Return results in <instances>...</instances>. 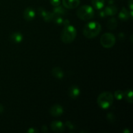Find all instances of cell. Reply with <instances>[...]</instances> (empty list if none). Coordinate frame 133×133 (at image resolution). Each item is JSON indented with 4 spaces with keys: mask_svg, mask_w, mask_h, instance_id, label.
<instances>
[{
    "mask_svg": "<svg viewBox=\"0 0 133 133\" xmlns=\"http://www.w3.org/2000/svg\"><path fill=\"white\" fill-rule=\"evenodd\" d=\"M101 31V26L97 22H91L84 25L83 28V35L86 38L92 39L96 37Z\"/></svg>",
    "mask_w": 133,
    "mask_h": 133,
    "instance_id": "1",
    "label": "cell"
},
{
    "mask_svg": "<svg viewBox=\"0 0 133 133\" xmlns=\"http://www.w3.org/2000/svg\"><path fill=\"white\" fill-rule=\"evenodd\" d=\"M77 36V30L74 26L69 25L64 27L61 35V39L64 44H70L72 42Z\"/></svg>",
    "mask_w": 133,
    "mask_h": 133,
    "instance_id": "2",
    "label": "cell"
},
{
    "mask_svg": "<svg viewBox=\"0 0 133 133\" xmlns=\"http://www.w3.org/2000/svg\"><path fill=\"white\" fill-rule=\"evenodd\" d=\"M114 101V96L110 92H104L98 96L97 103L103 109H107L111 107Z\"/></svg>",
    "mask_w": 133,
    "mask_h": 133,
    "instance_id": "3",
    "label": "cell"
},
{
    "mask_svg": "<svg viewBox=\"0 0 133 133\" xmlns=\"http://www.w3.org/2000/svg\"><path fill=\"white\" fill-rule=\"evenodd\" d=\"M94 10L93 7L90 5H83L77 10L76 14L79 19L88 21L94 17Z\"/></svg>",
    "mask_w": 133,
    "mask_h": 133,
    "instance_id": "4",
    "label": "cell"
},
{
    "mask_svg": "<svg viewBox=\"0 0 133 133\" xmlns=\"http://www.w3.org/2000/svg\"><path fill=\"white\" fill-rule=\"evenodd\" d=\"M100 43L103 48H110L115 44L116 38L113 34L107 32L101 36L100 38Z\"/></svg>",
    "mask_w": 133,
    "mask_h": 133,
    "instance_id": "5",
    "label": "cell"
},
{
    "mask_svg": "<svg viewBox=\"0 0 133 133\" xmlns=\"http://www.w3.org/2000/svg\"><path fill=\"white\" fill-rule=\"evenodd\" d=\"M38 12L40 14L42 17L43 19L46 22H49L51 21H53V18H54L55 15L53 14V12H50L49 11H47L45 9L43 8L40 7L38 8Z\"/></svg>",
    "mask_w": 133,
    "mask_h": 133,
    "instance_id": "6",
    "label": "cell"
},
{
    "mask_svg": "<svg viewBox=\"0 0 133 133\" xmlns=\"http://www.w3.org/2000/svg\"><path fill=\"white\" fill-rule=\"evenodd\" d=\"M51 128L53 132H62L65 130V125L61 121H53L51 123Z\"/></svg>",
    "mask_w": 133,
    "mask_h": 133,
    "instance_id": "7",
    "label": "cell"
},
{
    "mask_svg": "<svg viewBox=\"0 0 133 133\" xmlns=\"http://www.w3.org/2000/svg\"><path fill=\"white\" fill-rule=\"evenodd\" d=\"M64 112V109L60 105H54L51 107L49 113L52 116L59 117L62 115Z\"/></svg>",
    "mask_w": 133,
    "mask_h": 133,
    "instance_id": "8",
    "label": "cell"
},
{
    "mask_svg": "<svg viewBox=\"0 0 133 133\" xmlns=\"http://www.w3.org/2000/svg\"><path fill=\"white\" fill-rule=\"evenodd\" d=\"M23 18L26 21H32L35 18V11L32 7H27L23 11Z\"/></svg>",
    "mask_w": 133,
    "mask_h": 133,
    "instance_id": "9",
    "label": "cell"
},
{
    "mask_svg": "<svg viewBox=\"0 0 133 133\" xmlns=\"http://www.w3.org/2000/svg\"><path fill=\"white\" fill-rule=\"evenodd\" d=\"M62 4L66 9H74L80 5V0H62Z\"/></svg>",
    "mask_w": 133,
    "mask_h": 133,
    "instance_id": "10",
    "label": "cell"
},
{
    "mask_svg": "<svg viewBox=\"0 0 133 133\" xmlns=\"http://www.w3.org/2000/svg\"><path fill=\"white\" fill-rule=\"evenodd\" d=\"M81 93L80 88L79 87L76 85L71 86L70 87L68 90V95L72 99H77Z\"/></svg>",
    "mask_w": 133,
    "mask_h": 133,
    "instance_id": "11",
    "label": "cell"
},
{
    "mask_svg": "<svg viewBox=\"0 0 133 133\" xmlns=\"http://www.w3.org/2000/svg\"><path fill=\"white\" fill-rule=\"evenodd\" d=\"M23 36L22 33L19 32H16L12 34L10 36V41L14 44H19L23 40Z\"/></svg>",
    "mask_w": 133,
    "mask_h": 133,
    "instance_id": "12",
    "label": "cell"
},
{
    "mask_svg": "<svg viewBox=\"0 0 133 133\" xmlns=\"http://www.w3.org/2000/svg\"><path fill=\"white\" fill-rule=\"evenodd\" d=\"M51 73L53 76L58 79H62L64 77V75L63 70L60 67L53 68L51 71Z\"/></svg>",
    "mask_w": 133,
    "mask_h": 133,
    "instance_id": "13",
    "label": "cell"
},
{
    "mask_svg": "<svg viewBox=\"0 0 133 133\" xmlns=\"http://www.w3.org/2000/svg\"><path fill=\"white\" fill-rule=\"evenodd\" d=\"M104 11H105L106 16H114L117 14L118 9H117V7L115 5H110L109 6H107L105 9V10H104Z\"/></svg>",
    "mask_w": 133,
    "mask_h": 133,
    "instance_id": "14",
    "label": "cell"
},
{
    "mask_svg": "<svg viewBox=\"0 0 133 133\" xmlns=\"http://www.w3.org/2000/svg\"><path fill=\"white\" fill-rule=\"evenodd\" d=\"M118 18L122 21H127L130 18V12L125 7H123L118 14Z\"/></svg>",
    "mask_w": 133,
    "mask_h": 133,
    "instance_id": "15",
    "label": "cell"
},
{
    "mask_svg": "<svg viewBox=\"0 0 133 133\" xmlns=\"http://www.w3.org/2000/svg\"><path fill=\"white\" fill-rule=\"evenodd\" d=\"M53 13L55 16H62L66 15L67 11L66 9L62 6H55V8L53 10Z\"/></svg>",
    "mask_w": 133,
    "mask_h": 133,
    "instance_id": "16",
    "label": "cell"
},
{
    "mask_svg": "<svg viewBox=\"0 0 133 133\" xmlns=\"http://www.w3.org/2000/svg\"><path fill=\"white\" fill-rule=\"evenodd\" d=\"M118 26V21L115 18H111L107 21V27L109 30H114Z\"/></svg>",
    "mask_w": 133,
    "mask_h": 133,
    "instance_id": "17",
    "label": "cell"
},
{
    "mask_svg": "<svg viewBox=\"0 0 133 133\" xmlns=\"http://www.w3.org/2000/svg\"><path fill=\"white\" fill-rule=\"evenodd\" d=\"M92 5L97 10H101L105 5V0H92Z\"/></svg>",
    "mask_w": 133,
    "mask_h": 133,
    "instance_id": "18",
    "label": "cell"
},
{
    "mask_svg": "<svg viewBox=\"0 0 133 133\" xmlns=\"http://www.w3.org/2000/svg\"><path fill=\"white\" fill-rule=\"evenodd\" d=\"M124 98L127 102L132 103L133 100L132 90H127L125 92H124Z\"/></svg>",
    "mask_w": 133,
    "mask_h": 133,
    "instance_id": "19",
    "label": "cell"
},
{
    "mask_svg": "<svg viewBox=\"0 0 133 133\" xmlns=\"http://www.w3.org/2000/svg\"><path fill=\"white\" fill-rule=\"evenodd\" d=\"M114 97L117 100H121L124 97V92L122 90H116L114 92Z\"/></svg>",
    "mask_w": 133,
    "mask_h": 133,
    "instance_id": "20",
    "label": "cell"
},
{
    "mask_svg": "<svg viewBox=\"0 0 133 133\" xmlns=\"http://www.w3.org/2000/svg\"><path fill=\"white\" fill-rule=\"evenodd\" d=\"M53 21L54 22V23H56L57 25H62L64 19L62 16H55L54 18H53Z\"/></svg>",
    "mask_w": 133,
    "mask_h": 133,
    "instance_id": "21",
    "label": "cell"
},
{
    "mask_svg": "<svg viewBox=\"0 0 133 133\" xmlns=\"http://www.w3.org/2000/svg\"><path fill=\"white\" fill-rule=\"evenodd\" d=\"M107 119L110 123H114L116 120V116L113 113L109 112L107 114Z\"/></svg>",
    "mask_w": 133,
    "mask_h": 133,
    "instance_id": "22",
    "label": "cell"
},
{
    "mask_svg": "<svg viewBox=\"0 0 133 133\" xmlns=\"http://www.w3.org/2000/svg\"><path fill=\"white\" fill-rule=\"evenodd\" d=\"M64 125L66 126L68 129L71 130V131L75 129V125H74L72 122H70V121H67V122H66V123H65Z\"/></svg>",
    "mask_w": 133,
    "mask_h": 133,
    "instance_id": "23",
    "label": "cell"
},
{
    "mask_svg": "<svg viewBox=\"0 0 133 133\" xmlns=\"http://www.w3.org/2000/svg\"><path fill=\"white\" fill-rule=\"evenodd\" d=\"M49 1L50 3L54 6H57L61 4V0H49Z\"/></svg>",
    "mask_w": 133,
    "mask_h": 133,
    "instance_id": "24",
    "label": "cell"
},
{
    "mask_svg": "<svg viewBox=\"0 0 133 133\" xmlns=\"http://www.w3.org/2000/svg\"><path fill=\"white\" fill-rule=\"evenodd\" d=\"M128 6L131 10H132L133 7V0H129L128 1Z\"/></svg>",
    "mask_w": 133,
    "mask_h": 133,
    "instance_id": "25",
    "label": "cell"
},
{
    "mask_svg": "<svg viewBox=\"0 0 133 133\" xmlns=\"http://www.w3.org/2000/svg\"><path fill=\"white\" fill-rule=\"evenodd\" d=\"M62 25H64V27H66V26L70 25V22L68 19H65V20L63 21V23H62Z\"/></svg>",
    "mask_w": 133,
    "mask_h": 133,
    "instance_id": "26",
    "label": "cell"
},
{
    "mask_svg": "<svg viewBox=\"0 0 133 133\" xmlns=\"http://www.w3.org/2000/svg\"><path fill=\"white\" fill-rule=\"evenodd\" d=\"M27 132H29V133H35V132H38V131L36 129L30 128L27 131Z\"/></svg>",
    "mask_w": 133,
    "mask_h": 133,
    "instance_id": "27",
    "label": "cell"
},
{
    "mask_svg": "<svg viewBox=\"0 0 133 133\" xmlns=\"http://www.w3.org/2000/svg\"><path fill=\"white\" fill-rule=\"evenodd\" d=\"M99 16L101 18H105V16H106V14H105V11L104 10H102V11H100L99 12Z\"/></svg>",
    "mask_w": 133,
    "mask_h": 133,
    "instance_id": "28",
    "label": "cell"
},
{
    "mask_svg": "<svg viewBox=\"0 0 133 133\" xmlns=\"http://www.w3.org/2000/svg\"><path fill=\"white\" fill-rule=\"evenodd\" d=\"M42 131L43 132H48V127H47V126L43 125L42 127Z\"/></svg>",
    "mask_w": 133,
    "mask_h": 133,
    "instance_id": "29",
    "label": "cell"
},
{
    "mask_svg": "<svg viewBox=\"0 0 133 133\" xmlns=\"http://www.w3.org/2000/svg\"><path fill=\"white\" fill-rule=\"evenodd\" d=\"M119 39H120V40H123V39L125 38L124 33H123V32H121V33H119Z\"/></svg>",
    "mask_w": 133,
    "mask_h": 133,
    "instance_id": "30",
    "label": "cell"
},
{
    "mask_svg": "<svg viewBox=\"0 0 133 133\" xmlns=\"http://www.w3.org/2000/svg\"><path fill=\"white\" fill-rule=\"evenodd\" d=\"M4 110V108H3V106L2 105H1L0 104V114H1V113L3 112Z\"/></svg>",
    "mask_w": 133,
    "mask_h": 133,
    "instance_id": "31",
    "label": "cell"
},
{
    "mask_svg": "<svg viewBox=\"0 0 133 133\" xmlns=\"http://www.w3.org/2000/svg\"><path fill=\"white\" fill-rule=\"evenodd\" d=\"M123 133H129V132H131V131H130L129 129H125L124 131H123Z\"/></svg>",
    "mask_w": 133,
    "mask_h": 133,
    "instance_id": "32",
    "label": "cell"
},
{
    "mask_svg": "<svg viewBox=\"0 0 133 133\" xmlns=\"http://www.w3.org/2000/svg\"><path fill=\"white\" fill-rule=\"evenodd\" d=\"M114 3V0H109V4L110 5H112Z\"/></svg>",
    "mask_w": 133,
    "mask_h": 133,
    "instance_id": "33",
    "label": "cell"
}]
</instances>
